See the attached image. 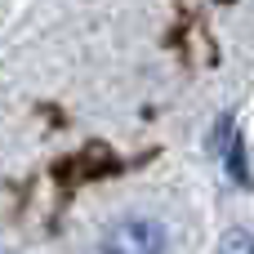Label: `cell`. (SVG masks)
<instances>
[{"label":"cell","mask_w":254,"mask_h":254,"mask_svg":"<svg viewBox=\"0 0 254 254\" xmlns=\"http://www.w3.org/2000/svg\"><path fill=\"white\" fill-rule=\"evenodd\" d=\"M161 250H165V237H161L156 223H147V219H125V223H116V228L103 237V250L98 254H161Z\"/></svg>","instance_id":"obj_1"},{"label":"cell","mask_w":254,"mask_h":254,"mask_svg":"<svg viewBox=\"0 0 254 254\" xmlns=\"http://www.w3.org/2000/svg\"><path fill=\"white\" fill-rule=\"evenodd\" d=\"M219 254H254V237L241 232V228H232V232L219 241Z\"/></svg>","instance_id":"obj_2"}]
</instances>
